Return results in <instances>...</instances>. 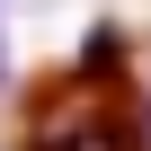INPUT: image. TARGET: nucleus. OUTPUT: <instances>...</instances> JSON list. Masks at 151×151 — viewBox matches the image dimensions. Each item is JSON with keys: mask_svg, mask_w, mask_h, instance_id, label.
<instances>
[{"mask_svg": "<svg viewBox=\"0 0 151 151\" xmlns=\"http://www.w3.org/2000/svg\"><path fill=\"white\" fill-rule=\"evenodd\" d=\"M27 151H151L142 142V107H133L124 71H116V36H98L89 62L62 71V80L36 98Z\"/></svg>", "mask_w": 151, "mask_h": 151, "instance_id": "f257e3e1", "label": "nucleus"}, {"mask_svg": "<svg viewBox=\"0 0 151 151\" xmlns=\"http://www.w3.org/2000/svg\"><path fill=\"white\" fill-rule=\"evenodd\" d=\"M0 89H9V36H0Z\"/></svg>", "mask_w": 151, "mask_h": 151, "instance_id": "f03ea898", "label": "nucleus"}, {"mask_svg": "<svg viewBox=\"0 0 151 151\" xmlns=\"http://www.w3.org/2000/svg\"><path fill=\"white\" fill-rule=\"evenodd\" d=\"M142 142H151V89H142Z\"/></svg>", "mask_w": 151, "mask_h": 151, "instance_id": "7ed1b4c3", "label": "nucleus"}]
</instances>
